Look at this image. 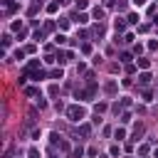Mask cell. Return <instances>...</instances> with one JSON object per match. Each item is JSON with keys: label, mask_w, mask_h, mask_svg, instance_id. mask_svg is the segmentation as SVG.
I'll list each match as a JSON object with an SVG mask.
<instances>
[{"label": "cell", "mask_w": 158, "mask_h": 158, "mask_svg": "<svg viewBox=\"0 0 158 158\" xmlns=\"http://www.w3.org/2000/svg\"><path fill=\"white\" fill-rule=\"evenodd\" d=\"M139 82H141V84H148V82H151V74H141Z\"/></svg>", "instance_id": "obj_3"}, {"label": "cell", "mask_w": 158, "mask_h": 158, "mask_svg": "<svg viewBox=\"0 0 158 158\" xmlns=\"http://www.w3.org/2000/svg\"><path fill=\"white\" fill-rule=\"evenodd\" d=\"M87 20H89L87 15H79V17H77V22H79V25H87Z\"/></svg>", "instance_id": "obj_8"}, {"label": "cell", "mask_w": 158, "mask_h": 158, "mask_svg": "<svg viewBox=\"0 0 158 158\" xmlns=\"http://www.w3.org/2000/svg\"><path fill=\"white\" fill-rule=\"evenodd\" d=\"M77 8H87V0H77Z\"/></svg>", "instance_id": "obj_10"}, {"label": "cell", "mask_w": 158, "mask_h": 158, "mask_svg": "<svg viewBox=\"0 0 158 158\" xmlns=\"http://www.w3.org/2000/svg\"><path fill=\"white\" fill-rule=\"evenodd\" d=\"M123 136H126V131H123V128H116V133H114V139H116V141H121V139H123Z\"/></svg>", "instance_id": "obj_2"}, {"label": "cell", "mask_w": 158, "mask_h": 158, "mask_svg": "<svg viewBox=\"0 0 158 158\" xmlns=\"http://www.w3.org/2000/svg\"><path fill=\"white\" fill-rule=\"evenodd\" d=\"M133 5H136V8H141V5H146V0H133Z\"/></svg>", "instance_id": "obj_9"}, {"label": "cell", "mask_w": 158, "mask_h": 158, "mask_svg": "<svg viewBox=\"0 0 158 158\" xmlns=\"http://www.w3.org/2000/svg\"><path fill=\"white\" fill-rule=\"evenodd\" d=\"M32 77H35V82H40V79H45V72H35Z\"/></svg>", "instance_id": "obj_7"}, {"label": "cell", "mask_w": 158, "mask_h": 158, "mask_svg": "<svg viewBox=\"0 0 158 158\" xmlns=\"http://www.w3.org/2000/svg\"><path fill=\"white\" fill-rule=\"evenodd\" d=\"M94 17H99V20H101V17H104V10L97 8V10H94Z\"/></svg>", "instance_id": "obj_5"}, {"label": "cell", "mask_w": 158, "mask_h": 158, "mask_svg": "<svg viewBox=\"0 0 158 158\" xmlns=\"http://www.w3.org/2000/svg\"><path fill=\"white\" fill-rule=\"evenodd\" d=\"M67 119H69V121H82V119H84V109H82V106H69V109H67Z\"/></svg>", "instance_id": "obj_1"}, {"label": "cell", "mask_w": 158, "mask_h": 158, "mask_svg": "<svg viewBox=\"0 0 158 158\" xmlns=\"http://www.w3.org/2000/svg\"><path fill=\"white\" fill-rule=\"evenodd\" d=\"M64 40H67L64 35H57V37H54V42H57V45H64Z\"/></svg>", "instance_id": "obj_6"}, {"label": "cell", "mask_w": 158, "mask_h": 158, "mask_svg": "<svg viewBox=\"0 0 158 158\" xmlns=\"http://www.w3.org/2000/svg\"><path fill=\"white\" fill-rule=\"evenodd\" d=\"M27 158H40V151H37V148H30V153H27Z\"/></svg>", "instance_id": "obj_4"}]
</instances>
